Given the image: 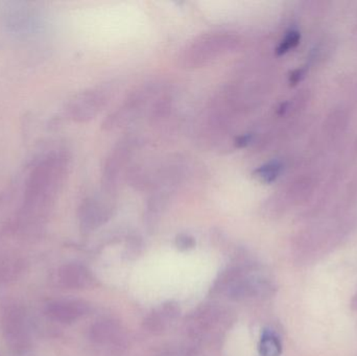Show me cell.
<instances>
[{
	"mask_svg": "<svg viewBox=\"0 0 357 356\" xmlns=\"http://www.w3.org/2000/svg\"><path fill=\"white\" fill-rule=\"evenodd\" d=\"M68 167V158L63 153L50 155L33 169L27 183V204H46L56 196Z\"/></svg>",
	"mask_w": 357,
	"mask_h": 356,
	"instance_id": "obj_1",
	"label": "cell"
},
{
	"mask_svg": "<svg viewBox=\"0 0 357 356\" xmlns=\"http://www.w3.org/2000/svg\"><path fill=\"white\" fill-rule=\"evenodd\" d=\"M241 39L229 31H212L195 38L186 45L180 56V62L187 68H197L209 64L220 56L235 52Z\"/></svg>",
	"mask_w": 357,
	"mask_h": 356,
	"instance_id": "obj_2",
	"label": "cell"
},
{
	"mask_svg": "<svg viewBox=\"0 0 357 356\" xmlns=\"http://www.w3.org/2000/svg\"><path fill=\"white\" fill-rule=\"evenodd\" d=\"M271 290L270 282L248 265L230 268L220 275L214 284V291L234 301L264 296Z\"/></svg>",
	"mask_w": 357,
	"mask_h": 356,
	"instance_id": "obj_3",
	"label": "cell"
},
{
	"mask_svg": "<svg viewBox=\"0 0 357 356\" xmlns=\"http://www.w3.org/2000/svg\"><path fill=\"white\" fill-rule=\"evenodd\" d=\"M157 89L154 85L144 86L130 94L123 104L115 109L105 121L107 130H115L125 127L139 117L150 106V100H154Z\"/></svg>",
	"mask_w": 357,
	"mask_h": 356,
	"instance_id": "obj_4",
	"label": "cell"
},
{
	"mask_svg": "<svg viewBox=\"0 0 357 356\" xmlns=\"http://www.w3.org/2000/svg\"><path fill=\"white\" fill-rule=\"evenodd\" d=\"M135 148L136 141L132 138H126L111 150L102 171V180L107 192H111L116 189L121 177L129 167Z\"/></svg>",
	"mask_w": 357,
	"mask_h": 356,
	"instance_id": "obj_5",
	"label": "cell"
},
{
	"mask_svg": "<svg viewBox=\"0 0 357 356\" xmlns=\"http://www.w3.org/2000/svg\"><path fill=\"white\" fill-rule=\"evenodd\" d=\"M110 94V89L106 86L93 88L79 94L69 105V116L77 123L90 121L108 104Z\"/></svg>",
	"mask_w": 357,
	"mask_h": 356,
	"instance_id": "obj_6",
	"label": "cell"
},
{
	"mask_svg": "<svg viewBox=\"0 0 357 356\" xmlns=\"http://www.w3.org/2000/svg\"><path fill=\"white\" fill-rule=\"evenodd\" d=\"M225 323V313L214 304H206L195 311L187 321V330L191 336L203 339L218 332Z\"/></svg>",
	"mask_w": 357,
	"mask_h": 356,
	"instance_id": "obj_7",
	"label": "cell"
},
{
	"mask_svg": "<svg viewBox=\"0 0 357 356\" xmlns=\"http://www.w3.org/2000/svg\"><path fill=\"white\" fill-rule=\"evenodd\" d=\"M112 204L102 202L98 199H88L81 207L79 219L86 231H93L110 219L112 215Z\"/></svg>",
	"mask_w": 357,
	"mask_h": 356,
	"instance_id": "obj_8",
	"label": "cell"
},
{
	"mask_svg": "<svg viewBox=\"0 0 357 356\" xmlns=\"http://www.w3.org/2000/svg\"><path fill=\"white\" fill-rule=\"evenodd\" d=\"M180 307L174 302H167L160 305L152 311L144 320V326L153 334H161L171 327L178 317Z\"/></svg>",
	"mask_w": 357,
	"mask_h": 356,
	"instance_id": "obj_9",
	"label": "cell"
},
{
	"mask_svg": "<svg viewBox=\"0 0 357 356\" xmlns=\"http://www.w3.org/2000/svg\"><path fill=\"white\" fill-rule=\"evenodd\" d=\"M89 307L87 303L77 300L58 301L48 307V313L54 319L64 323L77 321L87 315Z\"/></svg>",
	"mask_w": 357,
	"mask_h": 356,
	"instance_id": "obj_10",
	"label": "cell"
},
{
	"mask_svg": "<svg viewBox=\"0 0 357 356\" xmlns=\"http://www.w3.org/2000/svg\"><path fill=\"white\" fill-rule=\"evenodd\" d=\"M90 336L96 344L116 345L123 339V330L114 320H100L92 326Z\"/></svg>",
	"mask_w": 357,
	"mask_h": 356,
	"instance_id": "obj_11",
	"label": "cell"
},
{
	"mask_svg": "<svg viewBox=\"0 0 357 356\" xmlns=\"http://www.w3.org/2000/svg\"><path fill=\"white\" fill-rule=\"evenodd\" d=\"M61 281L64 286L70 288H85L91 286L93 282V276L91 272L79 265V263H70L65 265L60 273Z\"/></svg>",
	"mask_w": 357,
	"mask_h": 356,
	"instance_id": "obj_12",
	"label": "cell"
},
{
	"mask_svg": "<svg viewBox=\"0 0 357 356\" xmlns=\"http://www.w3.org/2000/svg\"><path fill=\"white\" fill-rule=\"evenodd\" d=\"M283 171V164L279 160H273L256 169L254 176L264 184H271L278 179Z\"/></svg>",
	"mask_w": 357,
	"mask_h": 356,
	"instance_id": "obj_13",
	"label": "cell"
},
{
	"mask_svg": "<svg viewBox=\"0 0 357 356\" xmlns=\"http://www.w3.org/2000/svg\"><path fill=\"white\" fill-rule=\"evenodd\" d=\"M261 356H280L282 353V344L278 336L272 332H264L259 344Z\"/></svg>",
	"mask_w": 357,
	"mask_h": 356,
	"instance_id": "obj_14",
	"label": "cell"
},
{
	"mask_svg": "<svg viewBox=\"0 0 357 356\" xmlns=\"http://www.w3.org/2000/svg\"><path fill=\"white\" fill-rule=\"evenodd\" d=\"M300 40H301V35H300L299 31H296V29H291V31H287V35L281 40L278 47H277V54L282 56V54L291 52V49L297 47L298 44L300 43Z\"/></svg>",
	"mask_w": 357,
	"mask_h": 356,
	"instance_id": "obj_15",
	"label": "cell"
},
{
	"mask_svg": "<svg viewBox=\"0 0 357 356\" xmlns=\"http://www.w3.org/2000/svg\"><path fill=\"white\" fill-rule=\"evenodd\" d=\"M159 356H197V353L187 347H172L161 353Z\"/></svg>",
	"mask_w": 357,
	"mask_h": 356,
	"instance_id": "obj_16",
	"label": "cell"
},
{
	"mask_svg": "<svg viewBox=\"0 0 357 356\" xmlns=\"http://www.w3.org/2000/svg\"><path fill=\"white\" fill-rule=\"evenodd\" d=\"M195 240L189 235H180L177 238V247L180 250H189L195 247Z\"/></svg>",
	"mask_w": 357,
	"mask_h": 356,
	"instance_id": "obj_17",
	"label": "cell"
},
{
	"mask_svg": "<svg viewBox=\"0 0 357 356\" xmlns=\"http://www.w3.org/2000/svg\"><path fill=\"white\" fill-rule=\"evenodd\" d=\"M303 70H300V69H298V70L294 71V72L291 73V83L297 84L298 82L301 81V79L302 77H303Z\"/></svg>",
	"mask_w": 357,
	"mask_h": 356,
	"instance_id": "obj_18",
	"label": "cell"
},
{
	"mask_svg": "<svg viewBox=\"0 0 357 356\" xmlns=\"http://www.w3.org/2000/svg\"><path fill=\"white\" fill-rule=\"evenodd\" d=\"M351 309H354V311H357V293L354 295V298H352Z\"/></svg>",
	"mask_w": 357,
	"mask_h": 356,
	"instance_id": "obj_19",
	"label": "cell"
}]
</instances>
